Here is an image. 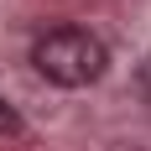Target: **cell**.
Returning a JSON list of instances; mask_svg holds the SVG:
<instances>
[{
    "label": "cell",
    "instance_id": "obj_1",
    "mask_svg": "<svg viewBox=\"0 0 151 151\" xmlns=\"http://www.w3.org/2000/svg\"><path fill=\"white\" fill-rule=\"evenodd\" d=\"M31 63H37V73H42L47 83H58V89H89V83L104 78L109 52H104V42H99L94 31H83V26H52V31L37 37Z\"/></svg>",
    "mask_w": 151,
    "mask_h": 151
},
{
    "label": "cell",
    "instance_id": "obj_2",
    "mask_svg": "<svg viewBox=\"0 0 151 151\" xmlns=\"http://www.w3.org/2000/svg\"><path fill=\"white\" fill-rule=\"evenodd\" d=\"M16 130H21V115H16V109L0 99V136H16Z\"/></svg>",
    "mask_w": 151,
    "mask_h": 151
}]
</instances>
